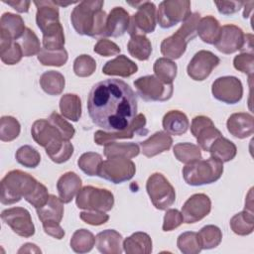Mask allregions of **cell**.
<instances>
[{
	"label": "cell",
	"instance_id": "6da1fadb",
	"mask_svg": "<svg viewBox=\"0 0 254 254\" xmlns=\"http://www.w3.org/2000/svg\"><path fill=\"white\" fill-rule=\"evenodd\" d=\"M138 100L128 83L107 78L95 83L87 97V111L92 122L104 131L124 130L137 115Z\"/></svg>",
	"mask_w": 254,
	"mask_h": 254
},
{
	"label": "cell",
	"instance_id": "7a4b0ae2",
	"mask_svg": "<svg viewBox=\"0 0 254 254\" xmlns=\"http://www.w3.org/2000/svg\"><path fill=\"white\" fill-rule=\"evenodd\" d=\"M34 141L45 148L49 158L56 164H63L73 154V145L64 139L60 130L49 119L36 120L31 128Z\"/></svg>",
	"mask_w": 254,
	"mask_h": 254
},
{
	"label": "cell",
	"instance_id": "3957f363",
	"mask_svg": "<svg viewBox=\"0 0 254 254\" xmlns=\"http://www.w3.org/2000/svg\"><path fill=\"white\" fill-rule=\"evenodd\" d=\"M104 1H81L73 8L70 22L78 35L104 37L106 13L102 10Z\"/></svg>",
	"mask_w": 254,
	"mask_h": 254
},
{
	"label": "cell",
	"instance_id": "277c9868",
	"mask_svg": "<svg viewBox=\"0 0 254 254\" xmlns=\"http://www.w3.org/2000/svg\"><path fill=\"white\" fill-rule=\"evenodd\" d=\"M38 181L20 170L8 172L1 180V203L8 205L29 196L36 189Z\"/></svg>",
	"mask_w": 254,
	"mask_h": 254
},
{
	"label": "cell",
	"instance_id": "5b68a950",
	"mask_svg": "<svg viewBox=\"0 0 254 254\" xmlns=\"http://www.w3.org/2000/svg\"><path fill=\"white\" fill-rule=\"evenodd\" d=\"M200 19L198 12L191 13L181 28L161 43V53L170 60L180 59L187 50L188 44L196 37V27Z\"/></svg>",
	"mask_w": 254,
	"mask_h": 254
},
{
	"label": "cell",
	"instance_id": "8992f818",
	"mask_svg": "<svg viewBox=\"0 0 254 254\" xmlns=\"http://www.w3.org/2000/svg\"><path fill=\"white\" fill-rule=\"evenodd\" d=\"M185 182L192 187L209 185L218 181L223 173V163L216 158L197 160L183 168Z\"/></svg>",
	"mask_w": 254,
	"mask_h": 254
},
{
	"label": "cell",
	"instance_id": "52a82bcc",
	"mask_svg": "<svg viewBox=\"0 0 254 254\" xmlns=\"http://www.w3.org/2000/svg\"><path fill=\"white\" fill-rule=\"evenodd\" d=\"M75 203L80 209L106 212L114 205V195L106 189L85 186L77 192Z\"/></svg>",
	"mask_w": 254,
	"mask_h": 254
},
{
	"label": "cell",
	"instance_id": "ba28073f",
	"mask_svg": "<svg viewBox=\"0 0 254 254\" xmlns=\"http://www.w3.org/2000/svg\"><path fill=\"white\" fill-rule=\"evenodd\" d=\"M146 190L151 202L159 210H167L176 200L174 187L161 173H154L148 178Z\"/></svg>",
	"mask_w": 254,
	"mask_h": 254
},
{
	"label": "cell",
	"instance_id": "9c48e42d",
	"mask_svg": "<svg viewBox=\"0 0 254 254\" xmlns=\"http://www.w3.org/2000/svg\"><path fill=\"white\" fill-rule=\"evenodd\" d=\"M136 172L133 161L124 157H112L102 161L97 176L113 184H121L131 180Z\"/></svg>",
	"mask_w": 254,
	"mask_h": 254
},
{
	"label": "cell",
	"instance_id": "30bf717a",
	"mask_svg": "<svg viewBox=\"0 0 254 254\" xmlns=\"http://www.w3.org/2000/svg\"><path fill=\"white\" fill-rule=\"evenodd\" d=\"M191 14L189 0H166L159 4L157 23L163 29H169L185 22Z\"/></svg>",
	"mask_w": 254,
	"mask_h": 254
},
{
	"label": "cell",
	"instance_id": "8fae6325",
	"mask_svg": "<svg viewBox=\"0 0 254 254\" xmlns=\"http://www.w3.org/2000/svg\"><path fill=\"white\" fill-rule=\"evenodd\" d=\"M129 4L135 6L137 12L130 18L128 34L133 36L153 33L157 24V9L155 4L150 1L129 2Z\"/></svg>",
	"mask_w": 254,
	"mask_h": 254
},
{
	"label": "cell",
	"instance_id": "7c38bea8",
	"mask_svg": "<svg viewBox=\"0 0 254 254\" xmlns=\"http://www.w3.org/2000/svg\"><path fill=\"white\" fill-rule=\"evenodd\" d=\"M138 95L147 102L167 101L174 92V85L166 84L155 75H144L134 80Z\"/></svg>",
	"mask_w": 254,
	"mask_h": 254
},
{
	"label": "cell",
	"instance_id": "4fadbf2b",
	"mask_svg": "<svg viewBox=\"0 0 254 254\" xmlns=\"http://www.w3.org/2000/svg\"><path fill=\"white\" fill-rule=\"evenodd\" d=\"M211 93L218 101L226 104H235L242 99L243 85L236 76H220L212 82Z\"/></svg>",
	"mask_w": 254,
	"mask_h": 254
},
{
	"label": "cell",
	"instance_id": "5bb4252c",
	"mask_svg": "<svg viewBox=\"0 0 254 254\" xmlns=\"http://www.w3.org/2000/svg\"><path fill=\"white\" fill-rule=\"evenodd\" d=\"M1 219L17 235L29 238L35 234V225L32 221L30 212L20 206L4 209L1 212Z\"/></svg>",
	"mask_w": 254,
	"mask_h": 254
},
{
	"label": "cell",
	"instance_id": "9a60e30c",
	"mask_svg": "<svg viewBox=\"0 0 254 254\" xmlns=\"http://www.w3.org/2000/svg\"><path fill=\"white\" fill-rule=\"evenodd\" d=\"M145 126L146 117L143 113H139L136 115L130 125L127 126L124 130L116 132H108L104 130L96 131L94 133V142L99 146H105L106 144L110 142H115L118 139H131L136 134L144 136L148 132Z\"/></svg>",
	"mask_w": 254,
	"mask_h": 254
},
{
	"label": "cell",
	"instance_id": "2e32d148",
	"mask_svg": "<svg viewBox=\"0 0 254 254\" xmlns=\"http://www.w3.org/2000/svg\"><path fill=\"white\" fill-rule=\"evenodd\" d=\"M219 63V58L210 51H198L194 54L187 66L188 75L195 81H202L210 75L213 68H215Z\"/></svg>",
	"mask_w": 254,
	"mask_h": 254
},
{
	"label": "cell",
	"instance_id": "e0dca14e",
	"mask_svg": "<svg viewBox=\"0 0 254 254\" xmlns=\"http://www.w3.org/2000/svg\"><path fill=\"white\" fill-rule=\"evenodd\" d=\"M190 132L196 139L198 147L205 152H208L211 144L222 136L212 120L204 115H198L192 118Z\"/></svg>",
	"mask_w": 254,
	"mask_h": 254
},
{
	"label": "cell",
	"instance_id": "ac0fdd59",
	"mask_svg": "<svg viewBox=\"0 0 254 254\" xmlns=\"http://www.w3.org/2000/svg\"><path fill=\"white\" fill-rule=\"evenodd\" d=\"M245 34L242 29L233 24H226L220 28L216 42L213 44L216 50L222 54L230 55L242 51Z\"/></svg>",
	"mask_w": 254,
	"mask_h": 254
},
{
	"label": "cell",
	"instance_id": "d6986e66",
	"mask_svg": "<svg viewBox=\"0 0 254 254\" xmlns=\"http://www.w3.org/2000/svg\"><path fill=\"white\" fill-rule=\"evenodd\" d=\"M211 200L205 193H194L190 195L182 206L184 221L188 224L198 222L209 214Z\"/></svg>",
	"mask_w": 254,
	"mask_h": 254
},
{
	"label": "cell",
	"instance_id": "ffe728a7",
	"mask_svg": "<svg viewBox=\"0 0 254 254\" xmlns=\"http://www.w3.org/2000/svg\"><path fill=\"white\" fill-rule=\"evenodd\" d=\"M130 16L123 7H114L106 18L104 37L117 38L123 36L129 29Z\"/></svg>",
	"mask_w": 254,
	"mask_h": 254
},
{
	"label": "cell",
	"instance_id": "44dd1931",
	"mask_svg": "<svg viewBox=\"0 0 254 254\" xmlns=\"http://www.w3.org/2000/svg\"><path fill=\"white\" fill-rule=\"evenodd\" d=\"M26 31L25 23L20 15L5 12L0 19V39L15 42L22 38Z\"/></svg>",
	"mask_w": 254,
	"mask_h": 254
},
{
	"label": "cell",
	"instance_id": "7402d4cb",
	"mask_svg": "<svg viewBox=\"0 0 254 254\" xmlns=\"http://www.w3.org/2000/svg\"><path fill=\"white\" fill-rule=\"evenodd\" d=\"M228 132L237 139H245L254 132L253 116L247 112L231 114L226 122Z\"/></svg>",
	"mask_w": 254,
	"mask_h": 254
},
{
	"label": "cell",
	"instance_id": "603a6c76",
	"mask_svg": "<svg viewBox=\"0 0 254 254\" xmlns=\"http://www.w3.org/2000/svg\"><path fill=\"white\" fill-rule=\"evenodd\" d=\"M173 144V139L170 134L165 131H157L148 139L139 144L140 150L147 158L155 157L163 152L168 151Z\"/></svg>",
	"mask_w": 254,
	"mask_h": 254
},
{
	"label": "cell",
	"instance_id": "cb8c5ba5",
	"mask_svg": "<svg viewBox=\"0 0 254 254\" xmlns=\"http://www.w3.org/2000/svg\"><path fill=\"white\" fill-rule=\"evenodd\" d=\"M95 246L103 254H121L123 237L114 229H106L95 236Z\"/></svg>",
	"mask_w": 254,
	"mask_h": 254
},
{
	"label": "cell",
	"instance_id": "d4e9b609",
	"mask_svg": "<svg viewBox=\"0 0 254 254\" xmlns=\"http://www.w3.org/2000/svg\"><path fill=\"white\" fill-rule=\"evenodd\" d=\"M81 179L74 172H66L57 183L59 197L64 203H69L81 189Z\"/></svg>",
	"mask_w": 254,
	"mask_h": 254
},
{
	"label": "cell",
	"instance_id": "484cf974",
	"mask_svg": "<svg viewBox=\"0 0 254 254\" xmlns=\"http://www.w3.org/2000/svg\"><path fill=\"white\" fill-rule=\"evenodd\" d=\"M137 71L138 65L124 55H119L115 59L108 61L102 67L104 74L121 77H129Z\"/></svg>",
	"mask_w": 254,
	"mask_h": 254
},
{
	"label": "cell",
	"instance_id": "4316f807",
	"mask_svg": "<svg viewBox=\"0 0 254 254\" xmlns=\"http://www.w3.org/2000/svg\"><path fill=\"white\" fill-rule=\"evenodd\" d=\"M37 7L36 23L42 32L46 27L60 22L59 6L55 1H34Z\"/></svg>",
	"mask_w": 254,
	"mask_h": 254
},
{
	"label": "cell",
	"instance_id": "83f0119b",
	"mask_svg": "<svg viewBox=\"0 0 254 254\" xmlns=\"http://www.w3.org/2000/svg\"><path fill=\"white\" fill-rule=\"evenodd\" d=\"M162 125L165 132L168 134L181 136L188 131L190 121L184 112L180 110H170L164 115Z\"/></svg>",
	"mask_w": 254,
	"mask_h": 254
},
{
	"label": "cell",
	"instance_id": "f1b7e54d",
	"mask_svg": "<svg viewBox=\"0 0 254 254\" xmlns=\"http://www.w3.org/2000/svg\"><path fill=\"white\" fill-rule=\"evenodd\" d=\"M152 250V239L146 232H135L123 240V251L127 254H149Z\"/></svg>",
	"mask_w": 254,
	"mask_h": 254
},
{
	"label": "cell",
	"instance_id": "f546056e",
	"mask_svg": "<svg viewBox=\"0 0 254 254\" xmlns=\"http://www.w3.org/2000/svg\"><path fill=\"white\" fill-rule=\"evenodd\" d=\"M36 210L42 223L46 221L61 222L64 216V202L55 194H50L47 203Z\"/></svg>",
	"mask_w": 254,
	"mask_h": 254
},
{
	"label": "cell",
	"instance_id": "4dcf8cb0",
	"mask_svg": "<svg viewBox=\"0 0 254 254\" xmlns=\"http://www.w3.org/2000/svg\"><path fill=\"white\" fill-rule=\"evenodd\" d=\"M43 49L48 51H57L64 49V34L61 22L54 23L46 27L43 31Z\"/></svg>",
	"mask_w": 254,
	"mask_h": 254
},
{
	"label": "cell",
	"instance_id": "1f68e13d",
	"mask_svg": "<svg viewBox=\"0 0 254 254\" xmlns=\"http://www.w3.org/2000/svg\"><path fill=\"white\" fill-rule=\"evenodd\" d=\"M220 28L221 26L218 20L211 15H207L199 19L196 27V35H198L202 42L213 45L218 38Z\"/></svg>",
	"mask_w": 254,
	"mask_h": 254
},
{
	"label": "cell",
	"instance_id": "d6a6232c",
	"mask_svg": "<svg viewBox=\"0 0 254 254\" xmlns=\"http://www.w3.org/2000/svg\"><path fill=\"white\" fill-rule=\"evenodd\" d=\"M60 110L63 117L77 122L81 116V100L74 93H65L60 99Z\"/></svg>",
	"mask_w": 254,
	"mask_h": 254
},
{
	"label": "cell",
	"instance_id": "836d02e7",
	"mask_svg": "<svg viewBox=\"0 0 254 254\" xmlns=\"http://www.w3.org/2000/svg\"><path fill=\"white\" fill-rule=\"evenodd\" d=\"M208 152L210 153L211 157L216 158L222 163H226L235 158L237 148L233 142L220 136L211 144Z\"/></svg>",
	"mask_w": 254,
	"mask_h": 254
},
{
	"label": "cell",
	"instance_id": "e575fe53",
	"mask_svg": "<svg viewBox=\"0 0 254 254\" xmlns=\"http://www.w3.org/2000/svg\"><path fill=\"white\" fill-rule=\"evenodd\" d=\"M39 81L42 89L49 95H60L65 85L64 76L57 70L45 71Z\"/></svg>",
	"mask_w": 254,
	"mask_h": 254
},
{
	"label": "cell",
	"instance_id": "d590c367",
	"mask_svg": "<svg viewBox=\"0 0 254 254\" xmlns=\"http://www.w3.org/2000/svg\"><path fill=\"white\" fill-rule=\"evenodd\" d=\"M127 50L133 58L147 61L152 53V45L145 35H133L127 44Z\"/></svg>",
	"mask_w": 254,
	"mask_h": 254
},
{
	"label": "cell",
	"instance_id": "8d00e7d4",
	"mask_svg": "<svg viewBox=\"0 0 254 254\" xmlns=\"http://www.w3.org/2000/svg\"><path fill=\"white\" fill-rule=\"evenodd\" d=\"M231 230L240 236H246L254 230V214L253 211L242 210L233 215L229 222Z\"/></svg>",
	"mask_w": 254,
	"mask_h": 254
},
{
	"label": "cell",
	"instance_id": "74e56055",
	"mask_svg": "<svg viewBox=\"0 0 254 254\" xmlns=\"http://www.w3.org/2000/svg\"><path fill=\"white\" fill-rule=\"evenodd\" d=\"M140 146L136 143H120V142H110L104 146V156L106 158L112 157H124V158H134L140 153Z\"/></svg>",
	"mask_w": 254,
	"mask_h": 254
},
{
	"label": "cell",
	"instance_id": "f35d334b",
	"mask_svg": "<svg viewBox=\"0 0 254 254\" xmlns=\"http://www.w3.org/2000/svg\"><path fill=\"white\" fill-rule=\"evenodd\" d=\"M155 76L166 84H172L177 76L178 66L175 62L167 58H159L153 65Z\"/></svg>",
	"mask_w": 254,
	"mask_h": 254
},
{
	"label": "cell",
	"instance_id": "ab89813d",
	"mask_svg": "<svg viewBox=\"0 0 254 254\" xmlns=\"http://www.w3.org/2000/svg\"><path fill=\"white\" fill-rule=\"evenodd\" d=\"M70 248L75 253H87L92 250L95 245V237L92 232L87 229L81 228L73 232L70 238Z\"/></svg>",
	"mask_w": 254,
	"mask_h": 254
},
{
	"label": "cell",
	"instance_id": "60d3db41",
	"mask_svg": "<svg viewBox=\"0 0 254 254\" xmlns=\"http://www.w3.org/2000/svg\"><path fill=\"white\" fill-rule=\"evenodd\" d=\"M173 152L176 159L186 165L201 159V152L198 145L189 142L176 144L173 148Z\"/></svg>",
	"mask_w": 254,
	"mask_h": 254
},
{
	"label": "cell",
	"instance_id": "b9f144b4",
	"mask_svg": "<svg viewBox=\"0 0 254 254\" xmlns=\"http://www.w3.org/2000/svg\"><path fill=\"white\" fill-rule=\"evenodd\" d=\"M198 240L202 249H213L217 247L222 240V232L216 225H205L197 233Z\"/></svg>",
	"mask_w": 254,
	"mask_h": 254
},
{
	"label": "cell",
	"instance_id": "7bdbcfd3",
	"mask_svg": "<svg viewBox=\"0 0 254 254\" xmlns=\"http://www.w3.org/2000/svg\"><path fill=\"white\" fill-rule=\"evenodd\" d=\"M177 246L184 254H198L202 248L200 246L196 232L186 231L179 235Z\"/></svg>",
	"mask_w": 254,
	"mask_h": 254
},
{
	"label": "cell",
	"instance_id": "ee69618b",
	"mask_svg": "<svg viewBox=\"0 0 254 254\" xmlns=\"http://www.w3.org/2000/svg\"><path fill=\"white\" fill-rule=\"evenodd\" d=\"M21 132L19 121L13 116H2L0 119V140L11 142L15 140Z\"/></svg>",
	"mask_w": 254,
	"mask_h": 254
},
{
	"label": "cell",
	"instance_id": "f6af8a7d",
	"mask_svg": "<svg viewBox=\"0 0 254 254\" xmlns=\"http://www.w3.org/2000/svg\"><path fill=\"white\" fill-rule=\"evenodd\" d=\"M102 157L100 154L95 152L83 153L77 160L79 169L89 177L97 176L98 169L102 163Z\"/></svg>",
	"mask_w": 254,
	"mask_h": 254
},
{
	"label": "cell",
	"instance_id": "bcb514c9",
	"mask_svg": "<svg viewBox=\"0 0 254 254\" xmlns=\"http://www.w3.org/2000/svg\"><path fill=\"white\" fill-rule=\"evenodd\" d=\"M38 61L43 65H52V66H62L66 64L68 60V55L65 49L57 50V51H48L42 49L37 56Z\"/></svg>",
	"mask_w": 254,
	"mask_h": 254
},
{
	"label": "cell",
	"instance_id": "7dc6e473",
	"mask_svg": "<svg viewBox=\"0 0 254 254\" xmlns=\"http://www.w3.org/2000/svg\"><path fill=\"white\" fill-rule=\"evenodd\" d=\"M17 162L26 168H36L41 162L40 153L30 145L21 146L15 154Z\"/></svg>",
	"mask_w": 254,
	"mask_h": 254
},
{
	"label": "cell",
	"instance_id": "c3c4849f",
	"mask_svg": "<svg viewBox=\"0 0 254 254\" xmlns=\"http://www.w3.org/2000/svg\"><path fill=\"white\" fill-rule=\"evenodd\" d=\"M19 45L21 46L24 57H33L41 52V44L37 35L30 28H26V31L20 39Z\"/></svg>",
	"mask_w": 254,
	"mask_h": 254
},
{
	"label": "cell",
	"instance_id": "681fc988",
	"mask_svg": "<svg viewBox=\"0 0 254 254\" xmlns=\"http://www.w3.org/2000/svg\"><path fill=\"white\" fill-rule=\"evenodd\" d=\"M96 69V62L89 55H80L73 62V72L79 77L90 76Z\"/></svg>",
	"mask_w": 254,
	"mask_h": 254
},
{
	"label": "cell",
	"instance_id": "f907efd6",
	"mask_svg": "<svg viewBox=\"0 0 254 254\" xmlns=\"http://www.w3.org/2000/svg\"><path fill=\"white\" fill-rule=\"evenodd\" d=\"M233 65L235 69L249 75L252 78L254 71V56L250 53H241L233 59Z\"/></svg>",
	"mask_w": 254,
	"mask_h": 254
},
{
	"label": "cell",
	"instance_id": "816d5d0a",
	"mask_svg": "<svg viewBox=\"0 0 254 254\" xmlns=\"http://www.w3.org/2000/svg\"><path fill=\"white\" fill-rule=\"evenodd\" d=\"M23 57L24 56H23L21 46L17 42L12 43L10 46H8L3 50H0L1 61L8 65H13L18 64Z\"/></svg>",
	"mask_w": 254,
	"mask_h": 254
},
{
	"label": "cell",
	"instance_id": "f5cc1de1",
	"mask_svg": "<svg viewBox=\"0 0 254 254\" xmlns=\"http://www.w3.org/2000/svg\"><path fill=\"white\" fill-rule=\"evenodd\" d=\"M49 196L50 194L48 192V189L46 188L45 185L39 182L35 190L29 196H27L25 200L37 209L44 206L47 203Z\"/></svg>",
	"mask_w": 254,
	"mask_h": 254
},
{
	"label": "cell",
	"instance_id": "db71d44e",
	"mask_svg": "<svg viewBox=\"0 0 254 254\" xmlns=\"http://www.w3.org/2000/svg\"><path fill=\"white\" fill-rule=\"evenodd\" d=\"M64 117L61 116L59 113L57 112H53L50 117L49 120L60 130V132L63 134V136L64 137V139L66 140H70L74 134H75V130L73 128V126L68 123L65 119H64Z\"/></svg>",
	"mask_w": 254,
	"mask_h": 254
},
{
	"label": "cell",
	"instance_id": "11a10c76",
	"mask_svg": "<svg viewBox=\"0 0 254 254\" xmlns=\"http://www.w3.org/2000/svg\"><path fill=\"white\" fill-rule=\"evenodd\" d=\"M94 53L102 56V57H111L116 56L120 53V48L114 42L107 40L105 38H101L97 41L93 48Z\"/></svg>",
	"mask_w": 254,
	"mask_h": 254
},
{
	"label": "cell",
	"instance_id": "9f6ffc18",
	"mask_svg": "<svg viewBox=\"0 0 254 254\" xmlns=\"http://www.w3.org/2000/svg\"><path fill=\"white\" fill-rule=\"evenodd\" d=\"M183 222H184V217L182 212H180L178 209L171 208V209H168L164 215L162 229L166 232L172 231L178 228Z\"/></svg>",
	"mask_w": 254,
	"mask_h": 254
},
{
	"label": "cell",
	"instance_id": "6f0895ef",
	"mask_svg": "<svg viewBox=\"0 0 254 254\" xmlns=\"http://www.w3.org/2000/svg\"><path fill=\"white\" fill-rule=\"evenodd\" d=\"M79 217L82 221L89 225L98 226L106 223L109 219V215L106 214L104 211H82L79 213Z\"/></svg>",
	"mask_w": 254,
	"mask_h": 254
},
{
	"label": "cell",
	"instance_id": "680465c9",
	"mask_svg": "<svg viewBox=\"0 0 254 254\" xmlns=\"http://www.w3.org/2000/svg\"><path fill=\"white\" fill-rule=\"evenodd\" d=\"M217 10L222 15H231L238 12L244 5L243 1H215Z\"/></svg>",
	"mask_w": 254,
	"mask_h": 254
},
{
	"label": "cell",
	"instance_id": "91938a15",
	"mask_svg": "<svg viewBox=\"0 0 254 254\" xmlns=\"http://www.w3.org/2000/svg\"><path fill=\"white\" fill-rule=\"evenodd\" d=\"M43 228L46 234L56 238V239H62L64 236V230L63 229V227L60 225V222H56V221H46L43 222Z\"/></svg>",
	"mask_w": 254,
	"mask_h": 254
},
{
	"label": "cell",
	"instance_id": "94428289",
	"mask_svg": "<svg viewBox=\"0 0 254 254\" xmlns=\"http://www.w3.org/2000/svg\"><path fill=\"white\" fill-rule=\"evenodd\" d=\"M3 3L8 4L13 9L18 11L19 13H27L30 8V1H23V0H2Z\"/></svg>",
	"mask_w": 254,
	"mask_h": 254
},
{
	"label": "cell",
	"instance_id": "6125c7cd",
	"mask_svg": "<svg viewBox=\"0 0 254 254\" xmlns=\"http://www.w3.org/2000/svg\"><path fill=\"white\" fill-rule=\"evenodd\" d=\"M18 253H41L40 248L34 243H26L18 250Z\"/></svg>",
	"mask_w": 254,
	"mask_h": 254
},
{
	"label": "cell",
	"instance_id": "be15d7a7",
	"mask_svg": "<svg viewBox=\"0 0 254 254\" xmlns=\"http://www.w3.org/2000/svg\"><path fill=\"white\" fill-rule=\"evenodd\" d=\"M246 210H249V211H253V199H252V189L249 190L248 192V195L246 196V199H245V208Z\"/></svg>",
	"mask_w": 254,
	"mask_h": 254
},
{
	"label": "cell",
	"instance_id": "e7e4bbea",
	"mask_svg": "<svg viewBox=\"0 0 254 254\" xmlns=\"http://www.w3.org/2000/svg\"><path fill=\"white\" fill-rule=\"evenodd\" d=\"M254 5V2L253 1H250V2H244V11H243V18H248L251 11H252V7Z\"/></svg>",
	"mask_w": 254,
	"mask_h": 254
}]
</instances>
